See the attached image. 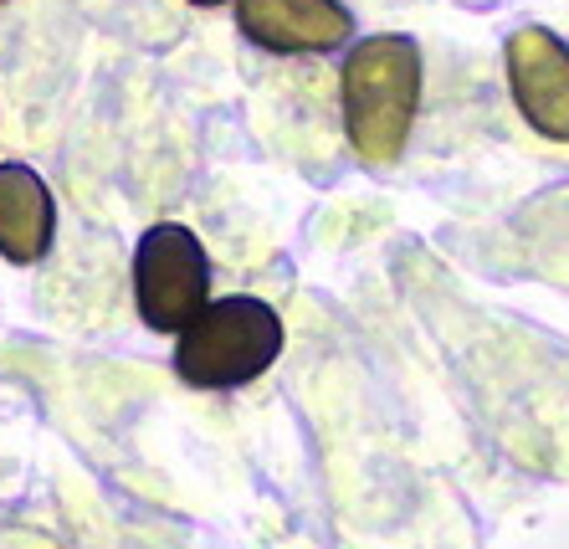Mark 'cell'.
<instances>
[{
    "label": "cell",
    "mask_w": 569,
    "mask_h": 549,
    "mask_svg": "<svg viewBox=\"0 0 569 549\" xmlns=\"http://www.w3.org/2000/svg\"><path fill=\"white\" fill-rule=\"evenodd\" d=\"M421 108V52L411 37H365L345 62V129L365 164H396Z\"/></svg>",
    "instance_id": "cell-1"
},
{
    "label": "cell",
    "mask_w": 569,
    "mask_h": 549,
    "mask_svg": "<svg viewBox=\"0 0 569 549\" xmlns=\"http://www.w3.org/2000/svg\"><path fill=\"white\" fill-rule=\"evenodd\" d=\"M282 355V319L262 298H216L174 345V376L196 390H237Z\"/></svg>",
    "instance_id": "cell-2"
},
{
    "label": "cell",
    "mask_w": 569,
    "mask_h": 549,
    "mask_svg": "<svg viewBox=\"0 0 569 549\" xmlns=\"http://www.w3.org/2000/svg\"><path fill=\"white\" fill-rule=\"evenodd\" d=\"M133 298L149 329L159 335H186L190 323L211 303V262L190 227L159 221L139 237L133 252Z\"/></svg>",
    "instance_id": "cell-3"
},
{
    "label": "cell",
    "mask_w": 569,
    "mask_h": 549,
    "mask_svg": "<svg viewBox=\"0 0 569 549\" xmlns=\"http://www.w3.org/2000/svg\"><path fill=\"white\" fill-rule=\"evenodd\" d=\"M508 88L529 129L569 144V47L549 27H518L508 37Z\"/></svg>",
    "instance_id": "cell-4"
},
{
    "label": "cell",
    "mask_w": 569,
    "mask_h": 549,
    "mask_svg": "<svg viewBox=\"0 0 569 549\" xmlns=\"http://www.w3.org/2000/svg\"><path fill=\"white\" fill-rule=\"evenodd\" d=\"M237 27L272 57H308L345 47L355 16L339 0H237Z\"/></svg>",
    "instance_id": "cell-5"
},
{
    "label": "cell",
    "mask_w": 569,
    "mask_h": 549,
    "mask_svg": "<svg viewBox=\"0 0 569 549\" xmlns=\"http://www.w3.org/2000/svg\"><path fill=\"white\" fill-rule=\"evenodd\" d=\"M52 227H57V206L52 190L37 170L27 164H0V252L6 262H41L52 247Z\"/></svg>",
    "instance_id": "cell-6"
},
{
    "label": "cell",
    "mask_w": 569,
    "mask_h": 549,
    "mask_svg": "<svg viewBox=\"0 0 569 549\" xmlns=\"http://www.w3.org/2000/svg\"><path fill=\"white\" fill-rule=\"evenodd\" d=\"M190 6H226V0H190Z\"/></svg>",
    "instance_id": "cell-7"
}]
</instances>
